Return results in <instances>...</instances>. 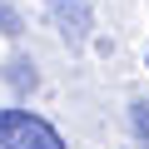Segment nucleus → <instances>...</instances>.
<instances>
[{"instance_id": "f257e3e1", "label": "nucleus", "mask_w": 149, "mask_h": 149, "mask_svg": "<svg viewBox=\"0 0 149 149\" xmlns=\"http://www.w3.org/2000/svg\"><path fill=\"white\" fill-rule=\"evenodd\" d=\"M0 149H65V134L30 109H0Z\"/></svg>"}, {"instance_id": "f03ea898", "label": "nucleus", "mask_w": 149, "mask_h": 149, "mask_svg": "<svg viewBox=\"0 0 149 149\" xmlns=\"http://www.w3.org/2000/svg\"><path fill=\"white\" fill-rule=\"evenodd\" d=\"M50 20L60 30V40L70 50H80L95 30V10H90V0H50Z\"/></svg>"}, {"instance_id": "20e7f679", "label": "nucleus", "mask_w": 149, "mask_h": 149, "mask_svg": "<svg viewBox=\"0 0 149 149\" xmlns=\"http://www.w3.org/2000/svg\"><path fill=\"white\" fill-rule=\"evenodd\" d=\"M144 65H149V55H144Z\"/></svg>"}, {"instance_id": "7ed1b4c3", "label": "nucleus", "mask_w": 149, "mask_h": 149, "mask_svg": "<svg viewBox=\"0 0 149 149\" xmlns=\"http://www.w3.org/2000/svg\"><path fill=\"white\" fill-rule=\"evenodd\" d=\"M129 124H134L139 144H149V104H134V109H129Z\"/></svg>"}]
</instances>
